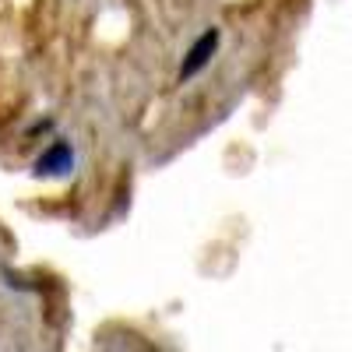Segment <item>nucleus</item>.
<instances>
[{
  "label": "nucleus",
  "instance_id": "1",
  "mask_svg": "<svg viewBox=\"0 0 352 352\" xmlns=\"http://www.w3.org/2000/svg\"><path fill=\"white\" fill-rule=\"evenodd\" d=\"M219 46V28H208L201 39H197V46L184 56V67H180V81H187V78H194L204 64L212 60V50Z\"/></svg>",
  "mask_w": 352,
  "mask_h": 352
}]
</instances>
